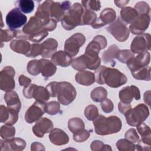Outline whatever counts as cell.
<instances>
[{"label": "cell", "instance_id": "1", "mask_svg": "<svg viewBox=\"0 0 151 151\" xmlns=\"http://www.w3.org/2000/svg\"><path fill=\"white\" fill-rule=\"evenodd\" d=\"M96 81L100 84H106L112 88H117L126 83L127 78L119 70L102 65L95 72Z\"/></svg>", "mask_w": 151, "mask_h": 151}, {"label": "cell", "instance_id": "2", "mask_svg": "<svg viewBox=\"0 0 151 151\" xmlns=\"http://www.w3.org/2000/svg\"><path fill=\"white\" fill-rule=\"evenodd\" d=\"M93 125L97 134L105 136L119 132L122 127L120 119L116 116L106 117L99 115L94 120Z\"/></svg>", "mask_w": 151, "mask_h": 151}, {"label": "cell", "instance_id": "3", "mask_svg": "<svg viewBox=\"0 0 151 151\" xmlns=\"http://www.w3.org/2000/svg\"><path fill=\"white\" fill-rule=\"evenodd\" d=\"M84 12L83 5L78 2L74 3L67 11L62 19L61 25L66 30L73 29L78 25H82V17Z\"/></svg>", "mask_w": 151, "mask_h": 151}, {"label": "cell", "instance_id": "4", "mask_svg": "<svg viewBox=\"0 0 151 151\" xmlns=\"http://www.w3.org/2000/svg\"><path fill=\"white\" fill-rule=\"evenodd\" d=\"M124 115L127 123L134 127L146 120L149 116V110L146 105L139 104L134 108L130 109Z\"/></svg>", "mask_w": 151, "mask_h": 151}, {"label": "cell", "instance_id": "5", "mask_svg": "<svg viewBox=\"0 0 151 151\" xmlns=\"http://www.w3.org/2000/svg\"><path fill=\"white\" fill-rule=\"evenodd\" d=\"M77 96L76 90L69 82H59L57 99L60 103L67 106L72 103Z\"/></svg>", "mask_w": 151, "mask_h": 151}, {"label": "cell", "instance_id": "6", "mask_svg": "<svg viewBox=\"0 0 151 151\" xmlns=\"http://www.w3.org/2000/svg\"><path fill=\"white\" fill-rule=\"evenodd\" d=\"M106 29L116 40L120 42H124L127 40L130 34L129 29L120 17H118L114 22L107 27Z\"/></svg>", "mask_w": 151, "mask_h": 151}, {"label": "cell", "instance_id": "7", "mask_svg": "<svg viewBox=\"0 0 151 151\" xmlns=\"http://www.w3.org/2000/svg\"><path fill=\"white\" fill-rule=\"evenodd\" d=\"M86 37L81 33L77 32L68 38L64 44V51L71 57L76 56L80 48L85 43Z\"/></svg>", "mask_w": 151, "mask_h": 151}, {"label": "cell", "instance_id": "8", "mask_svg": "<svg viewBox=\"0 0 151 151\" xmlns=\"http://www.w3.org/2000/svg\"><path fill=\"white\" fill-rule=\"evenodd\" d=\"M5 21L9 29L15 30L26 24L27 18L18 8H14L8 12Z\"/></svg>", "mask_w": 151, "mask_h": 151}, {"label": "cell", "instance_id": "9", "mask_svg": "<svg viewBox=\"0 0 151 151\" xmlns=\"http://www.w3.org/2000/svg\"><path fill=\"white\" fill-rule=\"evenodd\" d=\"M151 47V36L149 33H143L134 38L130 49L134 54H141L148 51Z\"/></svg>", "mask_w": 151, "mask_h": 151}, {"label": "cell", "instance_id": "10", "mask_svg": "<svg viewBox=\"0 0 151 151\" xmlns=\"http://www.w3.org/2000/svg\"><path fill=\"white\" fill-rule=\"evenodd\" d=\"M15 70L11 66L5 67L0 73V88L4 91H10L15 88Z\"/></svg>", "mask_w": 151, "mask_h": 151}, {"label": "cell", "instance_id": "11", "mask_svg": "<svg viewBox=\"0 0 151 151\" xmlns=\"http://www.w3.org/2000/svg\"><path fill=\"white\" fill-rule=\"evenodd\" d=\"M45 102L36 101L27 110L25 114V120L28 123H32L44 115L45 112Z\"/></svg>", "mask_w": 151, "mask_h": 151}, {"label": "cell", "instance_id": "12", "mask_svg": "<svg viewBox=\"0 0 151 151\" xmlns=\"http://www.w3.org/2000/svg\"><path fill=\"white\" fill-rule=\"evenodd\" d=\"M107 44V40L105 37L101 35H96L87 45L84 54L91 57L99 56L100 51L105 48Z\"/></svg>", "mask_w": 151, "mask_h": 151}, {"label": "cell", "instance_id": "13", "mask_svg": "<svg viewBox=\"0 0 151 151\" xmlns=\"http://www.w3.org/2000/svg\"><path fill=\"white\" fill-rule=\"evenodd\" d=\"M70 1H63L61 3L52 1L50 7V17L57 22L61 21L65 12L70 8Z\"/></svg>", "mask_w": 151, "mask_h": 151}, {"label": "cell", "instance_id": "14", "mask_svg": "<svg viewBox=\"0 0 151 151\" xmlns=\"http://www.w3.org/2000/svg\"><path fill=\"white\" fill-rule=\"evenodd\" d=\"M150 52L146 51L130 58L127 61L126 64L131 73H133L142 67L147 66L150 63Z\"/></svg>", "mask_w": 151, "mask_h": 151}, {"label": "cell", "instance_id": "15", "mask_svg": "<svg viewBox=\"0 0 151 151\" xmlns=\"http://www.w3.org/2000/svg\"><path fill=\"white\" fill-rule=\"evenodd\" d=\"M150 21V14L139 15L129 27V31L133 34H142L148 28Z\"/></svg>", "mask_w": 151, "mask_h": 151}, {"label": "cell", "instance_id": "16", "mask_svg": "<svg viewBox=\"0 0 151 151\" xmlns=\"http://www.w3.org/2000/svg\"><path fill=\"white\" fill-rule=\"evenodd\" d=\"M116 18V13L113 9L110 8H105L101 12L99 17L91 25V27L94 29L100 28L107 24L113 23Z\"/></svg>", "mask_w": 151, "mask_h": 151}, {"label": "cell", "instance_id": "17", "mask_svg": "<svg viewBox=\"0 0 151 151\" xmlns=\"http://www.w3.org/2000/svg\"><path fill=\"white\" fill-rule=\"evenodd\" d=\"M120 101L130 104L134 99L139 100L140 99V93L138 87L132 85L123 88L119 93Z\"/></svg>", "mask_w": 151, "mask_h": 151}, {"label": "cell", "instance_id": "18", "mask_svg": "<svg viewBox=\"0 0 151 151\" xmlns=\"http://www.w3.org/2000/svg\"><path fill=\"white\" fill-rule=\"evenodd\" d=\"M53 123L50 119L42 117L36 122L32 130L36 136L42 137L45 133H50L51 131L53 129Z\"/></svg>", "mask_w": 151, "mask_h": 151}, {"label": "cell", "instance_id": "19", "mask_svg": "<svg viewBox=\"0 0 151 151\" xmlns=\"http://www.w3.org/2000/svg\"><path fill=\"white\" fill-rule=\"evenodd\" d=\"M26 147L25 141L19 137L12 138L9 140H0V150H22Z\"/></svg>", "mask_w": 151, "mask_h": 151}, {"label": "cell", "instance_id": "20", "mask_svg": "<svg viewBox=\"0 0 151 151\" xmlns=\"http://www.w3.org/2000/svg\"><path fill=\"white\" fill-rule=\"evenodd\" d=\"M18 112L14 109L5 107L4 105L0 106V122L5 124L13 125L18 119Z\"/></svg>", "mask_w": 151, "mask_h": 151}, {"label": "cell", "instance_id": "21", "mask_svg": "<svg viewBox=\"0 0 151 151\" xmlns=\"http://www.w3.org/2000/svg\"><path fill=\"white\" fill-rule=\"evenodd\" d=\"M44 29V25L41 20L35 16L30 18L29 21L24 26L22 31L29 37L37 32Z\"/></svg>", "mask_w": 151, "mask_h": 151}, {"label": "cell", "instance_id": "22", "mask_svg": "<svg viewBox=\"0 0 151 151\" xmlns=\"http://www.w3.org/2000/svg\"><path fill=\"white\" fill-rule=\"evenodd\" d=\"M49 139L52 144L57 146L64 145L69 142L68 134L64 131L58 128H55L51 130L50 132Z\"/></svg>", "mask_w": 151, "mask_h": 151}, {"label": "cell", "instance_id": "23", "mask_svg": "<svg viewBox=\"0 0 151 151\" xmlns=\"http://www.w3.org/2000/svg\"><path fill=\"white\" fill-rule=\"evenodd\" d=\"M51 61L55 65L62 67L69 66L72 62L70 57L65 51H58L55 52L51 58Z\"/></svg>", "mask_w": 151, "mask_h": 151}, {"label": "cell", "instance_id": "24", "mask_svg": "<svg viewBox=\"0 0 151 151\" xmlns=\"http://www.w3.org/2000/svg\"><path fill=\"white\" fill-rule=\"evenodd\" d=\"M5 103L8 108L19 112L21 108V103L18 94L14 91H8L4 96Z\"/></svg>", "mask_w": 151, "mask_h": 151}, {"label": "cell", "instance_id": "25", "mask_svg": "<svg viewBox=\"0 0 151 151\" xmlns=\"http://www.w3.org/2000/svg\"><path fill=\"white\" fill-rule=\"evenodd\" d=\"M75 80L81 85L89 86L96 81L95 74L90 71H79L75 76Z\"/></svg>", "mask_w": 151, "mask_h": 151}, {"label": "cell", "instance_id": "26", "mask_svg": "<svg viewBox=\"0 0 151 151\" xmlns=\"http://www.w3.org/2000/svg\"><path fill=\"white\" fill-rule=\"evenodd\" d=\"M41 45L43 48V52L41 56L43 58H49L52 57L56 52L58 47V42L54 38H49L44 41Z\"/></svg>", "mask_w": 151, "mask_h": 151}, {"label": "cell", "instance_id": "27", "mask_svg": "<svg viewBox=\"0 0 151 151\" xmlns=\"http://www.w3.org/2000/svg\"><path fill=\"white\" fill-rule=\"evenodd\" d=\"M39 60L40 63L41 73L45 79L48 78L55 73L57 67L52 61L42 58Z\"/></svg>", "mask_w": 151, "mask_h": 151}, {"label": "cell", "instance_id": "28", "mask_svg": "<svg viewBox=\"0 0 151 151\" xmlns=\"http://www.w3.org/2000/svg\"><path fill=\"white\" fill-rule=\"evenodd\" d=\"M9 47L14 52L26 55L29 51L31 44L28 41L25 40L19 39L13 40L10 43Z\"/></svg>", "mask_w": 151, "mask_h": 151}, {"label": "cell", "instance_id": "29", "mask_svg": "<svg viewBox=\"0 0 151 151\" xmlns=\"http://www.w3.org/2000/svg\"><path fill=\"white\" fill-rule=\"evenodd\" d=\"M139 14L136 11L130 7L127 6L123 8L120 11V19L126 24H132L137 18Z\"/></svg>", "mask_w": 151, "mask_h": 151}, {"label": "cell", "instance_id": "30", "mask_svg": "<svg viewBox=\"0 0 151 151\" xmlns=\"http://www.w3.org/2000/svg\"><path fill=\"white\" fill-rule=\"evenodd\" d=\"M119 47L116 44L110 45L109 48L102 54V60L106 64H115L114 58H116L117 54L119 51Z\"/></svg>", "mask_w": 151, "mask_h": 151}, {"label": "cell", "instance_id": "31", "mask_svg": "<svg viewBox=\"0 0 151 151\" xmlns=\"http://www.w3.org/2000/svg\"><path fill=\"white\" fill-rule=\"evenodd\" d=\"M50 93L45 87L40 86H37L35 87L33 94V98L36 101L45 102L50 99Z\"/></svg>", "mask_w": 151, "mask_h": 151}, {"label": "cell", "instance_id": "32", "mask_svg": "<svg viewBox=\"0 0 151 151\" xmlns=\"http://www.w3.org/2000/svg\"><path fill=\"white\" fill-rule=\"evenodd\" d=\"M107 91L103 87H97L94 88L90 93L91 99L94 102H101L107 98Z\"/></svg>", "mask_w": 151, "mask_h": 151}, {"label": "cell", "instance_id": "33", "mask_svg": "<svg viewBox=\"0 0 151 151\" xmlns=\"http://www.w3.org/2000/svg\"><path fill=\"white\" fill-rule=\"evenodd\" d=\"M132 76L139 80H150V67L146 66L140 68L139 70L131 73Z\"/></svg>", "mask_w": 151, "mask_h": 151}, {"label": "cell", "instance_id": "34", "mask_svg": "<svg viewBox=\"0 0 151 151\" xmlns=\"http://www.w3.org/2000/svg\"><path fill=\"white\" fill-rule=\"evenodd\" d=\"M72 67L77 71H83L87 68V60L84 54L72 60Z\"/></svg>", "mask_w": 151, "mask_h": 151}, {"label": "cell", "instance_id": "35", "mask_svg": "<svg viewBox=\"0 0 151 151\" xmlns=\"http://www.w3.org/2000/svg\"><path fill=\"white\" fill-rule=\"evenodd\" d=\"M84 123L80 118L74 117L70 119L68 122V128L73 133L84 129Z\"/></svg>", "mask_w": 151, "mask_h": 151}, {"label": "cell", "instance_id": "36", "mask_svg": "<svg viewBox=\"0 0 151 151\" xmlns=\"http://www.w3.org/2000/svg\"><path fill=\"white\" fill-rule=\"evenodd\" d=\"M15 134V129L12 125L5 124L1 127L0 136L4 140H9L14 137Z\"/></svg>", "mask_w": 151, "mask_h": 151}, {"label": "cell", "instance_id": "37", "mask_svg": "<svg viewBox=\"0 0 151 151\" xmlns=\"http://www.w3.org/2000/svg\"><path fill=\"white\" fill-rule=\"evenodd\" d=\"M18 8L19 10L25 13L31 12L34 9V2L31 0H20L17 2Z\"/></svg>", "mask_w": 151, "mask_h": 151}, {"label": "cell", "instance_id": "38", "mask_svg": "<svg viewBox=\"0 0 151 151\" xmlns=\"http://www.w3.org/2000/svg\"><path fill=\"white\" fill-rule=\"evenodd\" d=\"M116 146L120 151H133L135 150L136 145L126 139L119 140L116 143Z\"/></svg>", "mask_w": 151, "mask_h": 151}, {"label": "cell", "instance_id": "39", "mask_svg": "<svg viewBox=\"0 0 151 151\" xmlns=\"http://www.w3.org/2000/svg\"><path fill=\"white\" fill-rule=\"evenodd\" d=\"M97 19V14L92 11L86 10L84 9V12L82 17V25H92Z\"/></svg>", "mask_w": 151, "mask_h": 151}, {"label": "cell", "instance_id": "40", "mask_svg": "<svg viewBox=\"0 0 151 151\" xmlns=\"http://www.w3.org/2000/svg\"><path fill=\"white\" fill-rule=\"evenodd\" d=\"M27 71L29 74L32 76H37L41 73L40 60H31L27 66Z\"/></svg>", "mask_w": 151, "mask_h": 151}, {"label": "cell", "instance_id": "41", "mask_svg": "<svg viewBox=\"0 0 151 151\" xmlns=\"http://www.w3.org/2000/svg\"><path fill=\"white\" fill-rule=\"evenodd\" d=\"M99 115V110L96 106L90 104L85 108L84 116L87 120L93 121Z\"/></svg>", "mask_w": 151, "mask_h": 151}, {"label": "cell", "instance_id": "42", "mask_svg": "<svg viewBox=\"0 0 151 151\" xmlns=\"http://www.w3.org/2000/svg\"><path fill=\"white\" fill-rule=\"evenodd\" d=\"M134 56V53L132 52L130 50H119L116 58L120 62L126 64L127 61Z\"/></svg>", "mask_w": 151, "mask_h": 151}, {"label": "cell", "instance_id": "43", "mask_svg": "<svg viewBox=\"0 0 151 151\" xmlns=\"http://www.w3.org/2000/svg\"><path fill=\"white\" fill-rule=\"evenodd\" d=\"M45 112L50 115H55L61 112L60 105L58 102L52 101L45 104Z\"/></svg>", "mask_w": 151, "mask_h": 151}, {"label": "cell", "instance_id": "44", "mask_svg": "<svg viewBox=\"0 0 151 151\" xmlns=\"http://www.w3.org/2000/svg\"><path fill=\"white\" fill-rule=\"evenodd\" d=\"M82 5L83 8L86 10L97 11L101 8V3L100 1L88 0V1H82Z\"/></svg>", "mask_w": 151, "mask_h": 151}, {"label": "cell", "instance_id": "45", "mask_svg": "<svg viewBox=\"0 0 151 151\" xmlns=\"http://www.w3.org/2000/svg\"><path fill=\"white\" fill-rule=\"evenodd\" d=\"M17 31L12 30L11 29H1L0 32V39L1 42H8L11 40L14 37L17 36Z\"/></svg>", "mask_w": 151, "mask_h": 151}, {"label": "cell", "instance_id": "46", "mask_svg": "<svg viewBox=\"0 0 151 151\" xmlns=\"http://www.w3.org/2000/svg\"><path fill=\"white\" fill-rule=\"evenodd\" d=\"M43 52V48L41 44L34 43L31 44V47L28 52L25 55L28 57H36L38 55H41Z\"/></svg>", "mask_w": 151, "mask_h": 151}, {"label": "cell", "instance_id": "47", "mask_svg": "<svg viewBox=\"0 0 151 151\" xmlns=\"http://www.w3.org/2000/svg\"><path fill=\"white\" fill-rule=\"evenodd\" d=\"M136 145L137 150H151V137H142Z\"/></svg>", "mask_w": 151, "mask_h": 151}, {"label": "cell", "instance_id": "48", "mask_svg": "<svg viewBox=\"0 0 151 151\" xmlns=\"http://www.w3.org/2000/svg\"><path fill=\"white\" fill-rule=\"evenodd\" d=\"M90 135V132L84 129L73 133V139L77 142H83L87 140Z\"/></svg>", "mask_w": 151, "mask_h": 151}, {"label": "cell", "instance_id": "49", "mask_svg": "<svg viewBox=\"0 0 151 151\" xmlns=\"http://www.w3.org/2000/svg\"><path fill=\"white\" fill-rule=\"evenodd\" d=\"M134 9L139 15L140 14H150V8L147 3L145 1H140L136 4Z\"/></svg>", "mask_w": 151, "mask_h": 151}, {"label": "cell", "instance_id": "50", "mask_svg": "<svg viewBox=\"0 0 151 151\" xmlns=\"http://www.w3.org/2000/svg\"><path fill=\"white\" fill-rule=\"evenodd\" d=\"M91 150L93 151H99V150H111L110 146L104 144L100 140H94L91 142L90 145Z\"/></svg>", "mask_w": 151, "mask_h": 151}, {"label": "cell", "instance_id": "51", "mask_svg": "<svg viewBox=\"0 0 151 151\" xmlns=\"http://www.w3.org/2000/svg\"><path fill=\"white\" fill-rule=\"evenodd\" d=\"M137 130L142 137H151V130L150 127L145 123H140L136 126Z\"/></svg>", "mask_w": 151, "mask_h": 151}, {"label": "cell", "instance_id": "52", "mask_svg": "<svg viewBox=\"0 0 151 151\" xmlns=\"http://www.w3.org/2000/svg\"><path fill=\"white\" fill-rule=\"evenodd\" d=\"M48 35V32L45 29H42L37 33L31 35L29 37V40L34 42H40L44 38Z\"/></svg>", "mask_w": 151, "mask_h": 151}, {"label": "cell", "instance_id": "53", "mask_svg": "<svg viewBox=\"0 0 151 151\" xmlns=\"http://www.w3.org/2000/svg\"><path fill=\"white\" fill-rule=\"evenodd\" d=\"M124 137L126 139L133 143H136L139 140V136L137 134L136 130L133 128L129 129L124 134Z\"/></svg>", "mask_w": 151, "mask_h": 151}, {"label": "cell", "instance_id": "54", "mask_svg": "<svg viewBox=\"0 0 151 151\" xmlns=\"http://www.w3.org/2000/svg\"><path fill=\"white\" fill-rule=\"evenodd\" d=\"M101 107L106 113H111L114 109V105L112 101L109 99H106L104 100L101 102Z\"/></svg>", "mask_w": 151, "mask_h": 151}, {"label": "cell", "instance_id": "55", "mask_svg": "<svg viewBox=\"0 0 151 151\" xmlns=\"http://www.w3.org/2000/svg\"><path fill=\"white\" fill-rule=\"evenodd\" d=\"M58 85H59V82H56V81L51 82L48 85H47L45 88L48 91L50 97H55L57 96Z\"/></svg>", "mask_w": 151, "mask_h": 151}, {"label": "cell", "instance_id": "56", "mask_svg": "<svg viewBox=\"0 0 151 151\" xmlns=\"http://www.w3.org/2000/svg\"><path fill=\"white\" fill-rule=\"evenodd\" d=\"M37 85L35 84H30L28 86L24 87L22 90L24 96L27 99L33 98V94Z\"/></svg>", "mask_w": 151, "mask_h": 151}, {"label": "cell", "instance_id": "57", "mask_svg": "<svg viewBox=\"0 0 151 151\" xmlns=\"http://www.w3.org/2000/svg\"><path fill=\"white\" fill-rule=\"evenodd\" d=\"M18 82L21 86L26 87L31 84V78L26 77L25 75L22 74L18 78Z\"/></svg>", "mask_w": 151, "mask_h": 151}, {"label": "cell", "instance_id": "58", "mask_svg": "<svg viewBox=\"0 0 151 151\" xmlns=\"http://www.w3.org/2000/svg\"><path fill=\"white\" fill-rule=\"evenodd\" d=\"M132 108L130 104L124 103L122 101H120L118 104V109L121 114H124L127 111Z\"/></svg>", "mask_w": 151, "mask_h": 151}, {"label": "cell", "instance_id": "59", "mask_svg": "<svg viewBox=\"0 0 151 151\" xmlns=\"http://www.w3.org/2000/svg\"><path fill=\"white\" fill-rule=\"evenodd\" d=\"M31 151L45 150V147L42 144H41L39 142H35L31 144Z\"/></svg>", "mask_w": 151, "mask_h": 151}, {"label": "cell", "instance_id": "60", "mask_svg": "<svg viewBox=\"0 0 151 151\" xmlns=\"http://www.w3.org/2000/svg\"><path fill=\"white\" fill-rule=\"evenodd\" d=\"M143 99L145 103L150 106V90H148L145 93Z\"/></svg>", "mask_w": 151, "mask_h": 151}, {"label": "cell", "instance_id": "61", "mask_svg": "<svg viewBox=\"0 0 151 151\" xmlns=\"http://www.w3.org/2000/svg\"><path fill=\"white\" fill-rule=\"evenodd\" d=\"M129 1H114V3L119 8H123L128 3Z\"/></svg>", "mask_w": 151, "mask_h": 151}]
</instances>
